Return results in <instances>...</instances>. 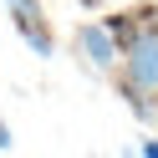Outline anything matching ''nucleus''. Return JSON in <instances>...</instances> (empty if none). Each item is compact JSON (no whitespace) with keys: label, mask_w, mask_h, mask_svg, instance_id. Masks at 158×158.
<instances>
[{"label":"nucleus","mask_w":158,"mask_h":158,"mask_svg":"<svg viewBox=\"0 0 158 158\" xmlns=\"http://www.w3.org/2000/svg\"><path fill=\"white\" fill-rule=\"evenodd\" d=\"M5 10H10L15 31H21V41L31 46L41 61H51V56H56V36H51V26H46L41 0H5Z\"/></svg>","instance_id":"nucleus-1"},{"label":"nucleus","mask_w":158,"mask_h":158,"mask_svg":"<svg viewBox=\"0 0 158 158\" xmlns=\"http://www.w3.org/2000/svg\"><path fill=\"white\" fill-rule=\"evenodd\" d=\"M72 41H77V51H82V61L92 66L97 77L117 72V56H123V46L112 41V31H107V21H82Z\"/></svg>","instance_id":"nucleus-2"},{"label":"nucleus","mask_w":158,"mask_h":158,"mask_svg":"<svg viewBox=\"0 0 158 158\" xmlns=\"http://www.w3.org/2000/svg\"><path fill=\"white\" fill-rule=\"evenodd\" d=\"M107 31L123 51H133L143 36H158V5H133V10H112L107 15Z\"/></svg>","instance_id":"nucleus-3"},{"label":"nucleus","mask_w":158,"mask_h":158,"mask_svg":"<svg viewBox=\"0 0 158 158\" xmlns=\"http://www.w3.org/2000/svg\"><path fill=\"white\" fill-rule=\"evenodd\" d=\"M123 77L143 92H158V36H143L133 51H123Z\"/></svg>","instance_id":"nucleus-4"},{"label":"nucleus","mask_w":158,"mask_h":158,"mask_svg":"<svg viewBox=\"0 0 158 158\" xmlns=\"http://www.w3.org/2000/svg\"><path fill=\"white\" fill-rule=\"evenodd\" d=\"M117 97L127 102V112H133L138 123H153V117H158V107H153V92H143V87H133L127 77L117 82Z\"/></svg>","instance_id":"nucleus-5"},{"label":"nucleus","mask_w":158,"mask_h":158,"mask_svg":"<svg viewBox=\"0 0 158 158\" xmlns=\"http://www.w3.org/2000/svg\"><path fill=\"white\" fill-rule=\"evenodd\" d=\"M10 143H15V138H10V123H0V153H5Z\"/></svg>","instance_id":"nucleus-6"},{"label":"nucleus","mask_w":158,"mask_h":158,"mask_svg":"<svg viewBox=\"0 0 158 158\" xmlns=\"http://www.w3.org/2000/svg\"><path fill=\"white\" fill-rule=\"evenodd\" d=\"M138 153H143V158H158V138H148V143L138 148Z\"/></svg>","instance_id":"nucleus-7"},{"label":"nucleus","mask_w":158,"mask_h":158,"mask_svg":"<svg viewBox=\"0 0 158 158\" xmlns=\"http://www.w3.org/2000/svg\"><path fill=\"white\" fill-rule=\"evenodd\" d=\"M77 5H87V10H92V5H102V0H77Z\"/></svg>","instance_id":"nucleus-8"},{"label":"nucleus","mask_w":158,"mask_h":158,"mask_svg":"<svg viewBox=\"0 0 158 158\" xmlns=\"http://www.w3.org/2000/svg\"><path fill=\"white\" fill-rule=\"evenodd\" d=\"M123 158H143V153H138V148H127V153H123Z\"/></svg>","instance_id":"nucleus-9"}]
</instances>
